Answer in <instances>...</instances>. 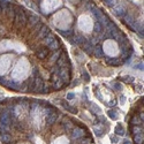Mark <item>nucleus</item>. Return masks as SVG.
Wrapping results in <instances>:
<instances>
[{"instance_id": "17", "label": "nucleus", "mask_w": 144, "mask_h": 144, "mask_svg": "<svg viewBox=\"0 0 144 144\" xmlns=\"http://www.w3.org/2000/svg\"><path fill=\"white\" fill-rule=\"evenodd\" d=\"M54 39H55V38H54V36H53L52 33H50V32H48V35L44 37V43H45L46 45H48V44H50L51 42H53Z\"/></svg>"}, {"instance_id": "7", "label": "nucleus", "mask_w": 144, "mask_h": 144, "mask_svg": "<svg viewBox=\"0 0 144 144\" xmlns=\"http://www.w3.org/2000/svg\"><path fill=\"white\" fill-rule=\"evenodd\" d=\"M14 60V55L13 54H4V55H0V76L5 75L11 66L13 64Z\"/></svg>"}, {"instance_id": "27", "label": "nucleus", "mask_w": 144, "mask_h": 144, "mask_svg": "<svg viewBox=\"0 0 144 144\" xmlns=\"http://www.w3.org/2000/svg\"><path fill=\"white\" fill-rule=\"evenodd\" d=\"M120 100H121V104L123 105V104H124V101H126V98H124L123 96H121V97H120Z\"/></svg>"}, {"instance_id": "5", "label": "nucleus", "mask_w": 144, "mask_h": 144, "mask_svg": "<svg viewBox=\"0 0 144 144\" xmlns=\"http://www.w3.org/2000/svg\"><path fill=\"white\" fill-rule=\"evenodd\" d=\"M103 51L108 57H117V55H119L120 48H119L117 42H114L113 39H107L103 44Z\"/></svg>"}, {"instance_id": "11", "label": "nucleus", "mask_w": 144, "mask_h": 144, "mask_svg": "<svg viewBox=\"0 0 144 144\" xmlns=\"http://www.w3.org/2000/svg\"><path fill=\"white\" fill-rule=\"evenodd\" d=\"M36 54H37L38 58L44 59V58H46V55H48V50H46V48H40V50H38V51L36 52Z\"/></svg>"}, {"instance_id": "23", "label": "nucleus", "mask_w": 144, "mask_h": 144, "mask_svg": "<svg viewBox=\"0 0 144 144\" xmlns=\"http://www.w3.org/2000/svg\"><path fill=\"white\" fill-rule=\"evenodd\" d=\"M95 133H96V136H101V134H103V131L100 128H97V129H95Z\"/></svg>"}, {"instance_id": "30", "label": "nucleus", "mask_w": 144, "mask_h": 144, "mask_svg": "<svg viewBox=\"0 0 144 144\" xmlns=\"http://www.w3.org/2000/svg\"><path fill=\"white\" fill-rule=\"evenodd\" d=\"M123 144H131V143H130V142H129V141H124V142H123Z\"/></svg>"}, {"instance_id": "19", "label": "nucleus", "mask_w": 144, "mask_h": 144, "mask_svg": "<svg viewBox=\"0 0 144 144\" xmlns=\"http://www.w3.org/2000/svg\"><path fill=\"white\" fill-rule=\"evenodd\" d=\"M115 134H117V135H120V136H123L124 135V129H122V127H121L120 124H118L117 128H115Z\"/></svg>"}, {"instance_id": "13", "label": "nucleus", "mask_w": 144, "mask_h": 144, "mask_svg": "<svg viewBox=\"0 0 144 144\" xmlns=\"http://www.w3.org/2000/svg\"><path fill=\"white\" fill-rule=\"evenodd\" d=\"M1 139H2V143H4V144L12 143V135H11V134H7V133H4V134H2Z\"/></svg>"}, {"instance_id": "28", "label": "nucleus", "mask_w": 144, "mask_h": 144, "mask_svg": "<svg viewBox=\"0 0 144 144\" xmlns=\"http://www.w3.org/2000/svg\"><path fill=\"white\" fill-rule=\"evenodd\" d=\"M112 142L117 143V142H118V137H112Z\"/></svg>"}, {"instance_id": "24", "label": "nucleus", "mask_w": 144, "mask_h": 144, "mask_svg": "<svg viewBox=\"0 0 144 144\" xmlns=\"http://www.w3.org/2000/svg\"><path fill=\"white\" fill-rule=\"evenodd\" d=\"M108 115H110L112 119H117V114H115V113H113L112 111H108Z\"/></svg>"}, {"instance_id": "10", "label": "nucleus", "mask_w": 144, "mask_h": 144, "mask_svg": "<svg viewBox=\"0 0 144 144\" xmlns=\"http://www.w3.org/2000/svg\"><path fill=\"white\" fill-rule=\"evenodd\" d=\"M67 60H68L67 54H66V53H62L61 55H59V58L57 59L58 66H59V67H65V66L67 65Z\"/></svg>"}, {"instance_id": "1", "label": "nucleus", "mask_w": 144, "mask_h": 144, "mask_svg": "<svg viewBox=\"0 0 144 144\" xmlns=\"http://www.w3.org/2000/svg\"><path fill=\"white\" fill-rule=\"evenodd\" d=\"M29 73H30V62L27 58L23 57L14 66L13 72H12V79L16 82H20L29 76Z\"/></svg>"}, {"instance_id": "18", "label": "nucleus", "mask_w": 144, "mask_h": 144, "mask_svg": "<svg viewBox=\"0 0 144 144\" xmlns=\"http://www.w3.org/2000/svg\"><path fill=\"white\" fill-rule=\"evenodd\" d=\"M50 32V29L47 28L46 26H44L42 29H40V32H39V37H42V38H44L46 36V33H48Z\"/></svg>"}, {"instance_id": "3", "label": "nucleus", "mask_w": 144, "mask_h": 144, "mask_svg": "<svg viewBox=\"0 0 144 144\" xmlns=\"http://www.w3.org/2000/svg\"><path fill=\"white\" fill-rule=\"evenodd\" d=\"M31 118H32L33 126L37 129L40 128V126L44 121L43 119L45 118V115H44V108H42L37 103L32 104V106H31Z\"/></svg>"}, {"instance_id": "20", "label": "nucleus", "mask_w": 144, "mask_h": 144, "mask_svg": "<svg viewBox=\"0 0 144 144\" xmlns=\"http://www.w3.org/2000/svg\"><path fill=\"white\" fill-rule=\"evenodd\" d=\"M131 133H133L134 135H136V134H141V133H143V129H142L141 127H138V126H135V127H133Z\"/></svg>"}, {"instance_id": "21", "label": "nucleus", "mask_w": 144, "mask_h": 144, "mask_svg": "<svg viewBox=\"0 0 144 144\" xmlns=\"http://www.w3.org/2000/svg\"><path fill=\"white\" fill-rule=\"evenodd\" d=\"M53 86H54V89L55 90H58V89H61L62 88V82H61V80H58L57 82H54V84H53Z\"/></svg>"}, {"instance_id": "22", "label": "nucleus", "mask_w": 144, "mask_h": 144, "mask_svg": "<svg viewBox=\"0 0 144 144\" xmlns=\"http://www.w3.org/2000/svg\"><path fill=\"white\" fill-rule=\"evenodd\" d=\"M59 55H60V53L58 52V51H55V52H54V53L52 54V57H51V59H50V61H51V62H54L55 60H57L58 58H59Z\"/></svg>"}, {"instance_id": "16", "label": "nucleus", "mask_w": 144, "mask_h": 144, "mask_svg": "<svg viewBox=\"0 0 144 144\" xmlns=\"http://www.w3.org/2000/svg\"><path fill=\"white\" fill-rule=\"evenodd\" d=\"M62 126H64L65 129H73V128H74V124H73V122L70 120H64Z\"/></svg>"}, {"instance_id": "14", "label": "nucleus", "mask_w": 144, "mask_h": 144, "mask_svg": "<svg viewBox=\"0 0 144 144\" xmlns=\"http://www.w3.org/2000/svg\"><path fill=\"white\" fill-rule=\"evenodd\" d=\"M48 48H50L51 51H57V50L59 48V40L54 39L53 42H51V43L48 44Z\"/></svg>"}, {"instance_id": "25", "label": "nucleus", "mask_w": 144, "mask_h": 144, "mask_svg": "<svg viewBox=\"0 0 144 144\" xmlns=\"http://www.w3.org/2000/svg\"><path fill=\"white\" fill-rule=\"evenodd\" d=\"M74 97H75V95H74V93H72V92L67 95V99H73Z\"/></svg>"}, {"instance_id": "4", "label": "nucleus", "mask_w": 144, "mask_h": 144, "mask_svg": "<svg viewBox=\"0 0 144 144\" xmlns=\"http://www.w3.org/2000/svg\"><path fill=\"white\" fill-rule=\"evenodd\" d=\"M77 27L81 31L85 33H90L93 29V21H92L91 16H89L86 14L80 15L79 20H77Z\"/></svg>"}, {"instance_id": "6", "label": "nucleus", "mask_w": 144, "mask_h": 144, "mask_svg": "<svg viewBox=\"0 0 144 144\" xmlns=\"http://www.w3.org/2000/svg\"><path fill=\"white\" fill-rule=\"evenodd\" d=\"M8 50H15L17 52H22V51H26V47L17 42H12L9 39L1 40L0 42V52L8 51Z\"/></svg>"}, {"instance_id": "29", "label": "nucleus", "mask_w": 144, "mask_h": 144, "mask_svg": "<svg viewBox=\"0 0 144 144\" xmlns=\"http://www.w3.org/2000/svg\"><path fill=\"white\" fill-rule=\"evenodd\" d=\"M67 1H69V2H79L80 0H67Z\"/></svg>"}, {"instance_id": "2", "label": "nucleus", "mask_w": 144, "mask_h": 144, "mask_svg": "<svg viewBox=\"0 0 144 144\" xmlns=\"http://www.w3.org/2000/svg\"><path fill=\"white\" fill-rule=\"evenodd\" d=\"M73 23V15L68 9H61L54 14L53 16V24L60 30L68 29Z\"/></svg>"}, {"instance_id": "26", "label": "nucleus", "mask_w": 144, "mask_h": 144, "mask_svg": "<svg viewBox=\"0 0 144 144\" xmlns=\"http://www.w3.org/2000/svg\"><path fill=\"white\" fill-rule=\"evenodd\" d=\"M96 30H97V31H101V27H100V24H99V23H97V24H96Z\"/></svg>"}, {"instance_id": "8", "label": "nucleus", "mask_w": 144, "mask_h": 144, "mask_svg": "<svg viewBox=\"0 0 144 144\" xmlns=\"http://www.w3.org/2000/svg\"><path fill=\"white\" fill-rule=\"evenodd\" d=\"M62 5V0H43L42 9L45 14L52 13Z\"/></svg>"}, {"instance_id": "12", "label": "nucleus", "mask_w": 144, "mask_h": 144, "mask_svg": "<svg viewBox=\"0 0 144 144\" xmlns=\"http://www.w3.org/2000/svg\"><path fill=\"white\" fill-rule=\"evenodd\" d=\"M69 143V141H68V138L66 137V136H61V137H58L55 141H53L52 144H68Z\"/></svg>"}, {"instance_id": "15", "label": "nucleus", "mask_w": 144, "mask_h": 144, "mask_svg": "<svg viewBox=\"0 0 144 144\" xmlns=\"http://www.w3.org/2000/svg\"><path fill=\"white\" fill-rule=\"evenodd\" d=\"M134 142L135 144H143V133L134 135Z\"/></svg>"}, {"instance_id": "9", "label": "nucleus", "mask_w": 144, "mask_h": 144, "mask_svg": "<svg viewBox=\"0 0 144 144\" xmlns=\"http://www.w3.org/2000/svg\"><path fill=\"white\" fill-rule=\"evenodd\" d=\"M85 135V129L84 128H74L72 133V136L74 138H81Z\"/></svg>"}]
</instances>
